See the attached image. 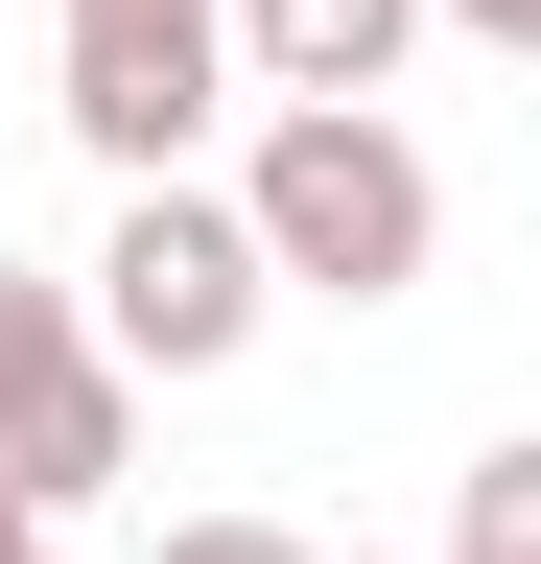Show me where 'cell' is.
<instances>
[{
  "instance_id": "1",
  "label": "cell",
  "mask_w": 541,
  "mask_h": 564,
  "mask_svg": "<svg viewBox=\"0 0 541 564\" xmlns=\"http://www.w3.org/2000/svg\"><path fill=\"white\" fill-rule=\"evenodd\" d=\"M236 236H259V282H306V306H400V282L447 259V165L377 95H283L259 165H236Z\"/></svg>"
},
{
  "instance_id": "2",
  "label": "cell",
  "mask_w": 541,
  "mask_h": 564,
  "mask_svg": "<svg viewBox=\"0 0 541 564\" xmlns=\"http://www.w3.org/2000/svg\"><path fill=\"white\" fill-rule=\"evenodd\" d=\"M259 306H283V282H259V236H236V188H118V236H95V352H118V377H236V352H259Z\"/></svg>"
},
{
  "instance_id": "3",
  "label": "cell",
  "mask_w": 541,
  "mask_h": 564,
  "mask_svg": "<svg viewBox=\"0 0 541 564\" xmlns=\"http://www.w3.org/2000/svg\"><path fill=\"white\" fill-rule=\"evenodd\" d=\"M118 470H142V377L72 329V282H47V259H0V494L72 518V494H118Z\"/></svg>"
},
{
  "instance_id": "4",
  "label": "cell",
  "mask_w": 541,
  "mask_h": 564,
  "mask_svg": "<svg viewBox=\"0 0 541 564\" xmlns=\"http://www.w3.org/2000/svg\"><path fill=\"white\" fill-rule=\"evenodd\" d=\"M213 95H236L213 0H72V141H95L118 188H165L188 141H213Z\"/></svg>"
},
{
  "instance_id": "5",
  "label": "cell",
  "mask_w": 541,
  "mask_h": 564,
  "mask_svg": "<svg viewBox=\"0 0 541 564\" xmlns=\"http://www.w3.org/2000/svg\"><path fill=\"white\" fill-rule=\"evenodd\" d=\"M213 47L259 70V95H400L424 0H213Z\"/></svg>"
},
{
  "instance_id": "6",
  "label": "cell",
  "mask_w": 541,
  "mask_h": 564,
  "mask_svg": "<svg viewBox=\"0 0 541 564\" xmlns=\"http://www.w3.org/2000/svg\"><path fill=\"white\" fill-rule=\"evenodd\" d=\"M447 564H541V447H470V494H447Z\"/></svg>"
},
{
  "instance_id": "7",
  "label": "cell",
  "mask_w": 541,
  "mask_h": 564,
  "mask_svg": "<svg viewBox=\"0 0 541 564\" xmlns=\"http://www.w3.org/2000/svg\"><path fill=\"white\" fill-rule=\"evenodd\" d=\"M165 564H306L283 518H165Z\"/></svg>"
},
{
  "instance_id": "8",
  "label": "cell",
  "mask_w": 541,
  "mask_h": 564,
  "mask_svg": "<svg viewBox=\"0 0 541 564\" xmlns=\"http://www.w3.org/2000/svg\"><path fill=\"white\" fill-rule=\"evenodd\" d=\"M424 24H470V47H541V0H424Z\"/></svg>"
},
{
  "instance_id": "9",
  "label": "cell",
  "mask_w": 541,
  "mask_h": 564,
  "mask_svg": "<svg viewBox=\"0 0 541 564\" xmlns=\"http://www.w3.org/2000/svg\"><path fill=\"white\" fill-rule=\"evenodd\" d=\"M0 564H47V518H24V494H0Z\"/></svg>"
}]
</instances>
